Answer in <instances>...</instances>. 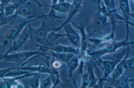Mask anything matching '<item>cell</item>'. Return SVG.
<instances>
[{
  "label": "cell",
  "instance_id": "cb8c5ba5",
  "mask_svg": "<svg viewBox=\"0 0 134 88\" xmlns=\"http://www.w3.org/2000/svg\"><path fill=\"white\" fill-rule=\"evenodd\" d=\"M51 51L52 52L51 55L46 53L45 54L52 56L53 57H55L56 59L60 61L62 63L64 62L66 63L76 54L72 53H57L52 51Z\"/></svg>",
  "mask_w": 134,
  "mask_h": 88
},
{
  "label": "cell",
  "instance_id": "74e56055",
  "mask_svg": "<svg viewBox=\"0 0 134 88\" xmlns=\"http://www.w3.org/2000/svg\"><path fill=\"white\" fill-rule=\"evenodd\" d=\"M11 0H0V11L3 10L5 6L9 4Z\"/></svg>",
  "mask_w": 134,
  "mask_h": 88
},
{
  "label": "cell",
  "instance_id": "d6986e66",
  "mask_svg": "<svg viewBox=\"0 0 134 88\" xmlns=\"http://www.w3.org/2000/svg\"><path fill=\"white\" fill-rule=\"evenodd\" d=\"M82 3L77 2L72 3L71 4L72 7L71 10L68 14V17L65 21L63 24H62L61 22L60 23L61 24V25H63L68 23H70V21L71 23L73 21V19L77 16L83 8Z\"/></svg>",
  "mask_w": 134,
  "mask_h": 88
},
{
  "label": "cell",
  "instance_id": "ba28073f",
  "mask_svg": "<svg viewBox=\"0 0 134 88\" xmlns=\"http://www.w3.org/2000/svg\"><path fill=\"white\" fill-rule=\"evenodd\" d=\"M92 17L89 28L93 33L96 32L102 33L111 24L107 22V16L101 13L99 10H97L96 13L92 14Z\"/></svg>",
  "mask_w": 134,
  "mask_h": 88
},
{
  "label": "cell",
  "instance_id": "603a6c76",
  "mask_svg": "<svg viewBox=\"0 0 134 88\" xmlns=\"http://www.w3.org/2000/svg\"><path fill=\"white\" fill-rule=\"evenodd\" d=\"M79 60V59L77 54H75L70 60L66 63L68 69L69 76L70 78L72 76L74 71L78 66Z\"/></svg>",
  "mask_w": 134,
  "mask_h": 88
},
{
  "label": "cell",
  "instance_id": "60d3db41",
  "mask_svg": "<svg viewBox=\"0 0 134 88\" xmlns=\"http://www.w3.org/2000/svg\"><path fill=\"white\" fill-rule=\"evenodd\" d=\"M45 0H41V1H44ZM52 4L51 6H53L57 4L58 1V0H51Z\"/></svg>",
  "mask_w": 134,
  "mask_h": 88
},
{
  "label": "cell",
  "instance_id": "7402d4cb",
  "mask_svg": "<svg viewBox=\"0 0 134 88\" xmlns=\"http://www.w3.org/2000/svg\"><path fill=\"white\" fill-rule=\"evenodd\" d=\"M123 73L125 75L131 76L134 75V57L127 59L124 63Z\"/></svg>",
  "mask_w": 134,
  "mask_h": 88
},
{
  "label": "cell",
  "instance_id": "484cf974",
  "mask_svg": "<svg viewBox=\"0 0 134 88\" xmlns=\"http://www.w3.org/2000/svg\"><path fill=\"white\" fill-rule=\"evenodd\" d=\"M18 68L11 70L8 72L4 76L5 77H15L22 75L28 74L34 72L24 70Z\"/></svg>",
  "mask_w": 134,
  "mask_h": 88
},
{
  "label": "cell",
  "instance_id": "5bb4252c",
  "mask_svg": "<svg viewBox=\"0 0 134 88\" xmlns=\"http://www.w3.org/2000/svg\"><path fill=\"white\" fill-rule=\"evenodd\" d=\"M35 64L37 65L34 66L33 64L30 65L26 66L20 67L19 68L22 70L50 74L52 76L53 84L56 80V76L53 75L49 64L47 65L42 63H36Z\"/></svg>",
  "mask_w": 134,
  "mask_h": 88
},
{
  "label": "cell",
  "instance_id": "ffe728a7",
  "mask_svg": "<svg viewBox=\"0 0 134 88\" xmlns=\"http://www.w3.org/2000/svg\"><path fill=\"white\" fill-rule=\"evenodd\" d=\"M87 62L88 67L87 72L88 74L90 81L88 86L93 88L99 80V79L95 76L94 71L95 62L93 60L91 61L90 63L88 62Z\"/></svg>",
  "mask_w": 134,
  "mask_h": 88
},
{
  "label": "cell",
  "instance_id": "ee69618b",
  "mask_svg": "<svg viewBox=\"0 0 134 88\" xmlns=\"http://www.w3.org/2000/svg\"><path fill=\"white\" fill-rule=\"evenodd\" d=\"M65 2V0H58L57 3H60Z\"/></svg>",
  "mask_w": 134,
  "mask_h": 88
},
{
  "label": "cell",
  "instance_id": "7bdbcfd3",
  "mask_svg": "<svg viewBox=\"0 0 134 88\" xmlns=\"http://www.w3.org/2000/svg\"><path fill=\"white\" fill-rule=\"evenodd\" d=\"M72 3H75L77 2H83L85 1L86 0H72Z\"/></svg>",
  "mask_w": 134,
  "mask_h": 88
},
{
  "label": "cell",
  "instance_id": "f1b7e54d",
  "mask_svg": "<svg viewBox=\"0 0 134 88\" xmlns=\"http://www.w3.org/2000/svg\"><path fill=\"white\" fill-rule=\"evenodd\" d=\"M17 7L16 4L14 3L9 4L3 8V10L6 16H9L13 14L16 10Z\"/></svg>",
  "mask_w": 134,
  "mask_h": 88
},
{
  "label": "cell",
  "instance_id": "9c48e42d",
  "mask_svg": "<svg viewBox=\"0 0 134 88\" xmlns=\"http://www.w3.org/2000/svg\"><path fill=\"white\" fill-rule=\"evenodd\" d=\"M63 28L65 30L66 36L69 41L75 46L76 48L80 50V46L81 37L77 32L68 23L58 27H54L53 30L58 32Z\"/></svg>",
  "mask_w": 134,
  "mask_h": 88
},
{
  "label": "cell",
  "instance_id": "1f68e13d",
  "mask_svg": "<svg viewBox=\"0 0 134 88\" xmlns=\"http://www.w3.org/2000/svg\"><path fill=\"white\" fill-rule=\"evenodd\" d=\"M77 54L79 60L84 62H88L89 60L91 58V57L88 55L85 51H79Z\"/></svg>",
  "mask_w": 134,
  "mask_h": 88
},
{
  "label": "cell",
  "instance_id": "52a82bcc",
  "mask_svg": "<svg viewBox=\"0 0 134 88\" xmlns=\"http://www.w3.org/2000/svg\"><path fill=\"white\" fill-rule=\"evenodd\" d=\"M42 53L38 49L36 51H25L6 54L4 59L5 62H12L18 66H24L28 62L29 58L35 55Z\"/></svg>",
  "mask_w": 134,
  "mask_h": 88
},
{
  "label": "cell",
  "instance_id": "ab89813d",
  "mask_svg": "<svg viewBox=\"0 0 134 88\" xmlns=\"http://www.w3.org/2000/svg\"><path fill=\"white\" fill-rule=\"evenodd\" d=\"M33 1L36 3L38 5V6L41 8L42 6H45V7H48V5H43L42 4L40 3L38 1H37L36 0H33Z\"/></svg>",
  "mask_w": 134,
  "mask_h": 88
},
{
  "label": "cell",
  "instance_id": "30bf717a",
  "mask_svg": "<svg viewBox=\"0 0 134 88\" xmlns=\"http://www.w3.org/2000/svg\"><path fill=\"white\" fill-rule=\"evenodd\" d=\"M71 23L79 29L80 33L81 41L80 51L88 52L89 50H88L87 48L91 46L89 40V38L93 33L92 32L88 34L86 33L85 30V25L83 21L80 22L79 25H76L73 21Z\"/></svg>",
  "mask_w": 134,
  "mask_h": 88
},
{
  "label": "cell",
  "instance_id": "f35d334b",
  "mask_svg": "<svg viewBox=\"0 0 134 88\" xmlns=\"http://www.w3.org/2000/svg\"><path fill=\"white\" fill-rule=\"evenodd\" d=\"M102 0H91V3L93 5H97L98 9L100 7V4Z\"/></svg>",
  "mask_w": 134,
  "mask_h": 88
},
{
  "label": "cell",
  "instance_id": "6da1fadb",
  "mask_svg": "<svg viewBox=\"0 0 134 88\" xmlns=\"http://www.w3.org/2000/svg\"><path fill=\"white\" fill-rule=\"evenodd\" d=\"M18 18L4 26L1 32L0 42L2 47L7 51L25 26L29 23L38 19Z\"/></svg>",
  "mask_w": 134,
  "mask_h": 88
},
{
  "label": "cell",
  "instance_id": "4316f807",
  "mask_svg": "<svg viewBox=\"0 0 134 88\" xmlns=\"http://www.w3.org/2000/svg\"><path fill=\"white\" fill-rule=\"evenodd\" d=\"M43 73L37 72L33 76V77L30 79L26 83L30 87L38 88L40 85V79Z\"/></svg>",
  "mask_w": 134,
  "mask_h": 88
},
{
  "label": "cell",
  "instance_id": "f546056e",
  "mask_svg": "<svg viewBox=\"0 0 134 88\" xmlns=\"http://www.w3.org/2000/svg\"><path fill=\"white\" fill-rule=\"evenodd\" d=\"M82 79L80 87L81 88H85L87 87L89 83V79L87 72L82 75Z\"/></svg>",
  "mask_w": 134,
  "mask_h": 88
},
{
  "label": "cell",
  "instance_id": "b9f144b4",
  "mask_svg": "<svg viewBox=\"0 0 134 88\" xmlns=\"http://www.w3.org/2000/svg\"><path fill=\"white\" fill-rule=\"evenodd\" d=\"M5 54H0V61H1L2 60H3L5 56Z\"/></svg>",
  "mask_w": 134,
  "mask_h": 88
},
{
  "label": "cell",
  "instance_id": "44dd1931",
  "mask_svg": "<svg viewBox=\"0 0 134 88\" xmlns=\"http://www.w3.org/2000/svg\"><path fill=\"white\" fill-rule=\"evenodd\" d=\"M72 7L71 4L66 1L62 3H57L53 6H48L56 11L63 14H68L71 10Z\"/></svg>",
  "mask_w": 134,
  "mask_h": 88
},
{
  "label": "cell",
  "instance_id": "4dcf8cb0",
  "mask_svg": "<svg viewBox=\"0 0 134 88\" xmlns=\"http://www.w3.org/2000/svg\"><path fill=\"white\" fill-rule=\"evenodd\" d=\"M56 80L54 83L53 86L52 88H64L66 87L65 84L61 81L60 79H63L67 81H68L65 79L61 78L60 76H56Z\"/></svg>",
  "mask_w": 134,
  "mask_h": 88
},
{
  "label": "cell",
  "instance_id": "83f0119b",
  "mask_svg": "<svg viewBox=\"0 0 134 88\" xmlns=\"http://www.w3.org/2000/svg\"><path fill=\"white\" fill-rule=\"evenodd\" d=\"M53 85L52 75L51 74H49L47 77L41 81L39 88H52Z\"/></svg>",
  "mask_w": 134,
  "mask_h": 88
},
{
  "label": "cell",
  "instance_id": "5b68a950",
  "mask_svg": "<svg viewBox=\"0 0 134 88\" xmlns=\"http://www.w3.org/2000/svg\"><path fill=\"white\" fill-rule=\"evenodd\" d=\"M126 34L125 39L121 41L116 42L113 41L110 43L107 44L103 48L97 51H89L86 53L91 56V58H96L101 57L107 54L115 53L118 49L124 47H126L129 45H133L134 41H129V24L126 23Z\"/></svg>",
  "mask_w": 134,
  "mask_h": 88
},
{
  "label": "cell",
  "instance_id": "9a60e30c",
  "mask_svg": "<svg viewBox=\"0 0 134 88\" xmlns=\"http://www.w3.org/2000/svg\"><path fill=\"white\" fill-rule=\"evenodd\" d=\"M126 53L123 59L116 65L112 73L111 76L105 78L111 80H114L122 75L123 73L124 65L126 60L128 58L131 52V50L134 48L133 45H129L127 46Z\"/></svg>",
  "mask_w": 134,
  "mask_h": 88
},
{
  "label": "cell",
  "instance_id": "4fadbf2b",
  "mask_svg": "<svg viewBox=\"0 0 134 88\" xmlns=\"http://www.w3.org/2000/svg\"><path fill=\"white\" fill-rule=\"evenodd\" d=\"M35 74V73L33 72L29 74L17 77L7 78H3V81H0V88H24V87L23 83L18 81V80L25 78L33 76Z\"/></svg>",
  "mask_w": 134,
  "mask_h": 88
},
{
  "label": "cell",
  "instance_id": "3957f363",
  "mask_svg": "<svg viewBox=\"0 0 134 88\" xmlns=\"http://www.w3.org/2000/svg\"><path fill=\"white\" fill-rule=\"evenodd\" d=\"M127 47H123L119 53L111 56L98 58L93 57L96 64L104 72V75L102 78L103 79L108 77L112 73L116 65L122 60L126 55Z\"/></svg>",
  "mask_w": 134,
  "mask_h": 88
},
{
  "label": "cell",
  "instance_id": "ac0fdd59",
  "mask_svg": "<svg viewBox=\"0 0 134 88\" xmlns=\"http://www.w3.org/2000/svg\"><path fill=\"white\" fill-rule=\"evenodd\" d=\"M119 9H120L123 17L126 20L134 23V13H131L129 0H119Z\"/></svg>",
  "mask_w": 134,
  "mask_h": 88
},
{
  "label": "cell",
  "instance_id": "277c9868",
  "mask_svg": "<svg viewBox=\"0 0 134 88\" xmlns=\"http://www.w3.org/2000/svg\"><path fill=\"white\" fill-rule=\"evenodd\" d=\"M42 23L37 28H34L28 25L29 43L46 46V40L48 34L53 29L44 20H41Z\"/></svg>",
  "mask_w": 134,
  "mask_h": 88
},
{
  "label": "cell",
  "instance_id": "f6af8a7d",
  "mask_svg": "<svg viewBox=\"0 0 134 88\" xmlns=\"http://www.w3.org/2000/svg\"><path fill=\"white\" fill-rule=\"evenodd\" d=\"M114 4H115L114 0H110Z\"/></svg>",
  "mask_w": 134,
  "mask_h": 88
},
{
  "label": "cell",
  "instance_id": "d590c367",
  "mask_svg": "<svg viewBox=\"0 0 134 88\" xmlns=\"http://www.w3.org/2000/svg\"><path fill=\"white\" fill-rule=\"evenodd\" d=\"M62 63L60 61L56 59L52 61L51 67L54 69L60 70L64 66L62 65Z\"/></svg>",
  "mask_w": 134,
  "mask_h": 88
},
{
  "label": "cell",
  "instance_id": "bcb514c9",
  "mask_svg": "<svg viewBox=\"0 0 134 88\" xmlns=\"http://www.w3.org/2000/svg\"><path fill=\"white\" fill-rule=\"evenodd\" d=\"M132 1H133V2H134V0H132Z\"/></svg>",
  "mask_w": 134,
  "mask_h": 88
},
{
  "label": "cell",
  "instance_id": "7a4b0ae2",
  "mask_svg": "<svg viewBox=\"0 0 134 88\" xmlns=\"http://www.w3.org/2000/svg\"><path fill=\"white\" fill-rule=\"evenodd\" d=\"M11 1L15 4L17 7L14 14L30 19H48L47 15L44 13L41 8L35 2L32 3L26 0H11Z\"/></svg>",
  "mask_w": 134,
  "mask_h": 88
},
{
  "label": "cell",
  "instance_id": "7c38bea8",
  "mask_svg": "<svg viewBox=\"0 0 134 88\" xmlns=\"http://www.w3.org/2000/svg\"><path fill=\"white\" fill-rule=\"evenodd\" d=\"M35 46L39 48V49L43 53H45L49 50L57 53H72L77 54L79 53L80 50L72 47L71 46H65L59 45L57 46L51 47L36 44Z\"/></svg>",
  "mask_w": 134,
  "mask_h": 88
},
{
  "label": "cell",
  "instance_id": "836d02e7",
  "mask_svg": "<svg viewBox=\"0 0 134 88\" xmlns=\"http://www.w3.org/2000/svg\"><path fill=\"white\" fill-rule=\"evenodd\" d=\"M105 6L109 11L114 10L116 8L115 4L113 3L110 0H103Z\"/></svg>",
  "mask_w": 134,
  "mask_h": 88
},
{
  "label": "cell",
  "instance_id": "d6a6232c",
  "mask_svg": "<svg viewBox=\"0 0 134 88\" xmlns=\"http://www.w3.org/2000/svg\"><path fill=\"white\" fill-rule=\"evenodd\" d=\"M96 66L97 64L95 62L94 65V67L96 68V69L97 70L99 75V80L93 88H102L103 87L104 85L105 81L103 80L102 78L101 77L99 73V72Z\"/></svg>",
  "mask_w": 134,
  "mask_h": 88
},
{
  "label": "cell",
  "instance_id": "e0dca14e",
  "mask_svg": "<svg viewBox=\"0 0 134 88\" xmlns=\"http://www.w3.org/2000/svg\"><path fill=\"white\" fill-rule=\"evenodd\" d=\"M66 36L65 34H62L59 31L58 33L53 29L48 34L46 40L45 46L52 47L59 45L62 39V37Z\"/></svg>",
  "mask_w": 134,
  "mask_h": 88
},
{
  "label": "cell",
  "instance_id": "8fae6325",
  "mask_svg": "<svg viewBox=\"0 0 134 88\" xmlns=\"http://www.w3.org/2000/svg\"><path fill=\"white\" fill-rule=\"evenodd\" d=\"M130 77L123 73L114 80H111L107 78L103 80L109 83L106 87L131 88L130 86L129 83L131 82H134V79H129Z\"/></svg>",
  "mask_w": 134,
  "mask_h": 88
},
{
  "label": "cell",
  "instance_id": "8d00e7d4",
  "mask_svg": "<svg viewBox=\"0 0 134 88\" xmlns=\"http://www.w3.org/2000/svg\"><path fill=\"white\" fill-rule=\"evenodd\" d=\"M84 62L81 60L80 61V64L79 65V68L77 70V73L78 75L81 74L82 75L83 74V69L84 68Z\"/></svg>",
  "mask_w": 134,
  "mask_h": 88
},
{
  "label": "cell",
  "instance_id": "d4e9b609",
  "mask_svg": "<svg viewBox=\"0 0 134 88\" xmlns=\"http://www.w3.org/2000/svg\"><path fill=\"white\" fill-rule=\"evenodd\" d=\"M19 15L14 14L9 16H6L3 10L0 11V29L2 26L7 24L17 18Z\"/></svg>",
  "mask_w": 134,
  "mask_h": 88
},
{
  "label": "cell",
  "instance_id": "2e32d148",
  "mask_svg": "<svg viewBox=\"0 0 134 88\" xmlns=\"http://www.w3.org/2000/svg\"><path fill=\"white\" fill-rule=\"evenodd\" d=\"M112 29L111 33L108 35L104 36L100 38H89V40L90 43L93 44L91 45L94 48L97 47H100L102 46L103 45L102 42L109 41L111 40L113 41H115V32L116 27L115 24L112 25Z\"/></svg>",
  "mask_w": 134,
  "mask_h": 88
},
{
  "label": "cell",
  "instance_id": "7dc6e473",
  "mask_svg": "<svg viewBox=\"0 0 134 88\" xmlns=\"http://www.w3.org/2000/svg\"><path fill=\"white\" fill-rule=\"evenodd\" d=\"M68 0H66V2H67Z\"/></svg>",
  "mask_w": 134,
  "mask_h": 88
},
{
  "label": "cell",
  "instance_id": "e575fe53",
  "mask_svg": "<svg viewBox=\"0 0 134 88\" xmlns=\"http://www.w3.org/2000/svg\"><path fill=\"white\" fill-rule=\"evenodd\" d=\"M19 66H13L12 67L7 68L0 70V78H4V75L9 71L18 68Z\"/></svg>",
  "mask_w": 134,
  "mask_h": 88
},
{
  "label": "cell",
  "instance_id": "8992f818",
  "mask_svg": "<svg viewBox=\"0 0 134 88\" xmlns=\"http://www.w3.org/2000/svg\"><path fill=\"white\" fill-rule=\"evenodd\" d=\"M29 43L28 25H27L14 41L10 48L5 54L7 55L26 51Z\"/></svg>",
  "mask_w": 134,
  "mask_h": 88
}]
</instances>
